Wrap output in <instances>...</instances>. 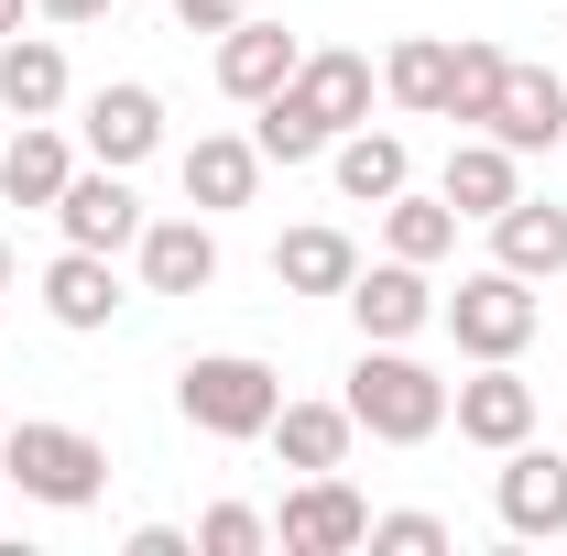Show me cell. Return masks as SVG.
<instances>
[{
	"label": "cell",
	"mask_w": 567,
	"mask_h": 556,
	"mask_svg": "<svg viewBox=\"0 0 567 556\" xmlns=\"http://www.w3.org/2000/svg\"><path fill=\"white\" fill-rule=\"evenodd\" d=\"M251 0H175V33H229Z\"/></svg>",
	"instance_id": "f546056e"
},
{
	"label": "cell",
	"mask_w": 567,
	"mask_h": 556,
	"mask_svg": "<svg viewBox=\"0 0 567 556\" xmlns=\"http://www.w3.org/2000/svg\"><path fill=\"white\" fill-rule=\"evenodd\" d=\"M0 295H11V240H0Z\"/></svg>",
	"instance_id": "836d02e7"
},
{
	"label": "cell",
	"mask_w": 567,
	"mask_h": 556,
	"mask_svg": "<svg viewBox=\"0 0 567 556\" xmlns=\"http://www.w3.org/2000/svg\"><path fill=\"white\" fill-rule=\"evenodd\" d=\"M328 175H339V197H350V208H382V197H404V186H415V153H404V132H371V121H360V132L328 142Z\"/></svg>",
	"instance_id": "7402d4cb"
},
{
	"label": "cell",
	"mask_w": 567,
	"mask_h": 556,
	"mask_svg": "<svg viewBox=\"0 0 567 556\" xmlns=\"http://www.w3.org/2000/svg\"><path fill=\"white\" fill-rule=\"evenodd\" d=\"M0 425H11V415H0Z\"/></svg>",
	"instance_id": "d590c367"
},
{
	"label": "cell",
	"mask_w": 567,
	"mask_h": 556,
	"mask_svg": "<svg viewBox=\"0 0 567 556\" xmlns=\"http://www.w3.org/2000/svg\"><path fill=\"white\" fill-rule=\"evenodd\" d=\"M33 22H55V33H87V22H110V0H33Z\"/></svg>",
	"instance_id": "4dcf8cb0"
},
{
	"label": "cell",
	"mask_w": 567,
	"mask_h": 556,
	"mask_svg": "<svg viewBox=\"0 0 567 556\" xmlns=\"http://www.w3.org/2000/svg\"><path fill=\"white\" fill-rule=\"evenodd\" d=\"M0 481H22V502H44V513H87L99 491H110V447L87 436V425H0Z\"/></svg>",
	"instance_id": "3957f363"
},
{
	"label": "cell",
	"mask_w": 567,
	"mask_h": 556,
	"mask_svg": "<svg viewBox=\"0 0 567 556\" xmlns=\"http://www.w3.org/2000/svg\"><path fill=\"white\" fill-rule=\"evenodd\" d=\"M76 142H87V164H153L164 153V99L142 87V76H110V87H87V110H76Z\"/></svg>",
	"instance_id": "52a82bcc"
},
{
	"label": "cell",
	"mask_w": 567,
	"mask_h": 556,
	"mask_svg": "<svg viewBox=\"0 0 567 556\" xmlns=\"http://www.w3.org/2000/svg\"><path fill=\"white\" fill-rule=\"evenodd\" d=\"M436 197H447L458 218H481V229H492V218L524 197V153H513V142H492V132H458V142H447V175H436Z\"/></svg>",
	"instance_id": "9a60e30c"
},
{
	"label": "cell",
	"mask_w": 567,
	"mask_h": 556,
	"mask_svg": "<svg viewBox=\"0 0 567 556\" xmlns=\"http://www.w3.org/2000/svg\"><path fill=\"white\" fill-rule=\"evenodd\" d=\"M251 142H262V164H328V132L306 121V99H295V87H274V99L251 110Z\"/></svg>",
	"instance_id": "484cf974"
},
{
	"label": "cell",
	"mask_w": 567,
	"mask_h": 556,
	"mask_svg": "<svg viewBox=\"0 0 567 556\" xmlns=\"http://www.w3.org/2000/svg\"><path fill=\"white\" fill-rule=\"evenodd\" d=\"M492 262L524 284H557L567 274V208L557 197H513V208L492 218Z\"/></svg>",
	"instance_id": "44dd1931"
},
{
	"label": "cell",
	"mask_w": 567,
	"mask_h": 556,
	"mask_svg": "<svg viewBox=\"0 0 567 556\" xmlns=\"http://www.w3.org/2000/svg\"><path fill=\"white\" fill-rule=\"evenodd\" d=\"M339 306H350V328H360V339H425V328H436V284H425V262H404V251L360 262Z\"/></svg>",
	"instance_id": "ba28073f"
},
{
	"label": "cell",
	"mask_w": 567,
	"mask_h": 556,
	"mask_svg": "<svg viewBox=\"0 0 567 556\" xmlns=\"http://www.w3.org/2000/svg\"><path fill=\"white\" fill-rule=\"evenodd\" d=\"M66 175H76V142L55 121H11V142H0V208H55Z\"/></svg>",
	"instance_id": "ac0fdd59"
},
{
	"label": "cell",
	"mask_w": 567,
	"mask_h": 556,
	"mask_svg": "<svg viewBox=\"0 0 567 556\" xmlns=\"http://www.w3.org/2000/svg\"><path fill=\"white\" fill-rule=\"evenodd\" d=\"M66 99H76V66H66L55 33H11V44H0V110H11V121H55Z\"/></svg>",
	"instance_id": "d6986e66"
},
{
	"label": "cell",
	"mask_w": 567,
	"mask_h": 556,
	"mask_svg": "<svg viewBox=\"0 0 567 556\" xmlns=\"http://www.w3.org/2000/svg\"><path fill=\"white\" fill-rule=\"evenodd\" d=\"M447 425H458L470 447H492V459H502V447L535 436V382H524L513 360H481L470 382H447Z\"/></svg>",
	"instance_id": "30bf717a"
},
{
	"label": "cell",
	"mask_w": 567,
	"mask_h": 556,
	"mask_svg": "<svg viewBox=\"0 0 567 556\" xmlns=\"http://www.w3.org/2000/svg\"><path fill=\"white\" fill-rule=\"evenodd\" d=\"M175 175H186V208L229 218V208H251V197H262V142H251V132H197Z\"/></svg>",
	"instance_id": "2e32d148"
},
{
	"label": "cell",
	"mask_w": 567,
	"mask_h": 556,
	"mask_svg": "<svg viewBox=\"0 0 567 556\" xmlns=\"http://www.w3.org/2000/svg\"><path fill=\"white\" fill-rule=\"evenodd\" d=\"M557 393H567V360H557Z\"/></svg>",
	"instance_id": "e575fe53"
},
{
	"label": "cell",
	"mask_w": 567,
	"mask_h": 556,
	"mask_svg": "<svg viewBox=\"0 0 567 556\" xmlns=\"http://www.w3.org/2000/svg\"><path fill=\"white\" fill-rule=\"evenodd\" d=\"M295 66H306V44H295L284 22H262V11H240V22L218 33V99H240V110H262Z\"/></svg>",
	"instance_id": "5bb4252c"
},
{
	"label": "cell",
	"mask_w": 567,
	"mask_h": 556,
	"mask_svg": "<svg viewBox=\"0 0 567 556\" xmlns=\"http://www.w3.org/2000/svg\"><path fill=\"white\" fill-rule=\"evenodd\" d=\"M447 76H458V44L404 33V44L382 55V99H393V110H415V121H447Z\"/></svg>",
	"instance_id": "cb8c5ba5"
},
{
	"label": "cell",
	"mask_w": 567,
	"mask_h": 556,
	"mask_svg": "<svg viewBox=\"0 0 567 556\" xmlns=\"http://www.w3.org/2000/svg\"><path fill=\"white\" fill-rule=\"evenodd\" d=\"M132 556H197V535H175V524H132Z\"/></svg>",
	"instance_id": "1f68e13d"
},
{
	"label": "cell",
	"mask_w": 567,
	"mask_h": 556,
	"mask_svg": "<svg viewBox=\"0 0 567 556\" xmlns=\"http://www.w3.org/2000/svg\"><path fill=\"white\" fill-rule=\"evenodd\" d=\"M382 251H404V262H447L458 251V208L436 197V186H404V197H382Z\"/></svg>",
	"instance_id": "d4e9b609"
},
{
	"label": "cell",
	"mask_w": 567,
	"mask_h": 556,
	"mask_svg": "<svg viewBox=\"0 0 567 556\" xmlns=\"http://www.w3.org/2000/svg\"><path fill=\"white\" fill-rule=\"evenodd\" d=\"M262 447H274L284 470L306 481V470H350L360 425H350V404H295V393H284V404H274V425H262Z\"/></svg>",
	"instance_id": "ffe728a7"
},
{
	"label": "cell",
	"mask_w": 567,
	"mask_h": 556,
	"mask_svg": "<svg viewBox=\"0 0 567 556\" xmlns=\"http://www.w3.org/2000/svg\"><path fill=\"white\" fill-rule=\"evenodd\" d=\"M492 142H513V153H557L567 142V76L557 66H502V99H492V121H481Z\"/></svg>",
	"instance_id": "4fadbf2b"
},
{
	"label": "cell",
	"mask_w": 567,
	"mask_h": 556,
	"mask_svg": "<svg viewBox=\"0 0 567 556\" xmlns=\"http://www.w3.org/2000/svg\"><path fill=\"white\" fill-rule=\"evenodd\" d=\"M274 546L284 556H360L371 546V502L350 491V470H306L274 513Z\"/></svg>",
	"instance_id": "5b68a950"
},
{
	"label": "cell",
	"mask_w": 567,
	"mask_h": 556,
	"mask_svg": "<svg viewBox=\"0 0 567 556\" xmlns=\"http://www.w3.org/2000/svg\"><path fill=\"white\" fill-rule=\"evenodd\" d=\"M22 22H33V0H0V44H11V33H22Z\"/></svg>",
	"instance_id": "d6a6232c"
},
{
	"label": "cell",
	"mask_w": 567,
	"mask_h": 556,
	"mask_svg": "<svg viewBox=\"0 0 567 556\" xmlns=\"http://www.w3.org/2000/svg\"><path fill=\"white\" fill-rule=\"evenodd\" d=\"M132 262H142V295H208V284H218V229H208V208L142 218Z\"/></svg>",
	"instance_id": "8fae6325"
},
{
	"label": "cell",
	"mask_w": 567,
	"mask_h": 556,
	"mask_svg": "<svg viewBox=\"0 0 567 556\" xmlns=\"http://www.w3.org/2000/svg\"><path fill=\"white\" fill-rule=\"evenodd\" d=\"M44 218L66 229L76 251H132V240H142V218H153V208L132 197V175H121V164H76V175H66V197H55Z\"/></svg>",
	"instance_id": "9c48e42d"
},
{
	"label": "cell",
	"mask_w": 567,
	"mask_h": 556,
	"mask_svg": "<svg viewBox=\"0 0 567 556\" xmlns=\"http://www.w3.org/2000/svg\"><path fill=\"white\" fill-rule=\"evenodd\" d=\"M339 404H350L360 436H382V447H425V436L447 425V382L415 360V339H360Z\"/></svg>",
	"instance_id": "6da1fadb"
},
{
	"label": "cell",
	"mask_w": 567,
	"mask_h": 556,
	"mask_svg": "<svg viewBox=\"0 0 567 556\" xmlns=\"http://www.w3.org/2000/svg\"><path fill=\"white\" fill-rule=\"evenodd\" d=\"M350 274H360V240L328 229V218H306V229L274 240V284L284 295H350Z\"/></svg>",
	"instance_id": "603a6c76"
},
{
	"label": "cell",
	"mask_w": 567,
	"mask_h": 556,
	"mask_svg": "<svg viewBox=\"0 0 567 556\" xmlns=\"http://www.w3.org/2000/svg\"><path fill=\"white\" fill-rule=\"evenodd\" d=\"M274 404H284V371L251 360V349H197L175 371V415L197 425V436H218V447H262Z\"/></svg>",
	"instance_id": "7a4b0ae2"
},
{
	"label": "cell",
	"mask_w": 567,
	"mask_h": 556,
	"mask_svg": "<svg viewBox=\"0 0 567 556\" xmlns=\"http://www.w3.org/2000/svg\"><path fill=\"white\" fill-rule=\"evenodd\" d=\"M284 87L306 99V121H317L328 142L371 121V55H350V44H317V55H306V66L284 76Z\"/></svg>",
	"instance_id": "e0dca14e"
},
{
	"label": "cell",
	"mask_w": 567,
	"mask_h": 556,
	"mask_svg": "<svg viewBox=\"0 0 567 556\" xmlns=\"http://www.w3.org/2000/svg\"><path fill=\"white\" fill-rule=\"evenodd\" d=\"M436 328L458 339V360H524V339H535V284L481 262V274H458V295H436Z\"/></svg>",
	"instance_id": "277c9868"
},
{
	"label": "cell",
	"mask_w": 567,
	"mask_h": 556,
	"mask_svg": "<svg viewBox=\"0 0 567 556\" xmlns=\"http://www.w3.org/2000/svg\"><path fill=\"white\" fill-rule=\"evenodd\" d=\"M274 546V513H251V502H208L197 513V556H262Z\"/></svg>",
	"instance_id": "83f0119b"
},
{
	"label": "cell",
	"mask_w": 567,
	"mask_h": 556,
	"mask_svg": "<svg viewBox=\"0 0 567 556\" xmlns=\"http://www.w3.org/2000/svg\"><path fill=\"white\" fill-rule=\"evenodd\" d=\"M121 306H132V295H121V251H76L66 240V251L44 262V317H55L66 339H99Z\"/></svg>",
	"instance_id": "7c38bea8"
},
{
	"label": "cell",
	"mask_w": 567,
	"mask_h": 556,
	"mask_svg": "<svg viewBox=\"0 0 567 556\" xmlns=\"http://www.w3.org/2000/svg\"><path fill=\"white\" fill-rule=\"evenodd\" d=\"M502 66H513L502 44L458 33V76H447V121H458V132H481V121H492V99H502Z\"/></svg>",
	"instance_id": "4316f807"
},
{
	"label": "cell",
	"mask_w": 567,
	"mask_h": 556,
	"mask_svg": "<svg viewBox=\"0 0 567 556\" xmlns=\"http://www.w3.org/2000/svg\"><path fill=\"white\" fill-rule=\"evenodd\" d=\"M492 513L513 546H557L567 535V447H502V481H492Z\"/></svg>",
	"instance_id": "8992f818"
},
{
	"label": "cell",
	"mask_w": 567,
	"mask_h": 556,
	"mask_svg": "<svg viewBox=\"0 0 567 556\" xmlns=\"http://www.w3.org/2000/svg\"><path fill=\"white\" fill-rule=\"evenodd\" d=\"M458 535L436 513H371V556H447Z\"/></svg>",
	"instance_id": "f1b7e54d"
}]
</instances>
